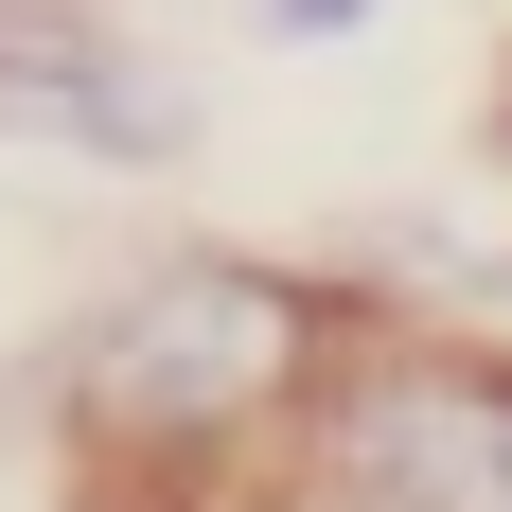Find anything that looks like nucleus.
Returning <instances> with one entry per match:
<instances>
[{
    "mask_svg": "<svg viewBox=\"0 0 512 512\" xmlns=\"http://www.w3.org/2000/svg\"><path fill=\"white\" fill-rule=\"evenodd\" d=\"M354 18H389V0H265V36H354Z\"/></svg>",
    "mask_w": 512,
    "mask_h": 512,
    "instance_id": "nucleus-4",
    "label": "nucleus"
},
{
    "mask_svg": "<svg viewBox=\"0 0 512 512\" xmlns=\"http://www.w3.org/2000/svg\"><path fill=\"white\" fill-rule=\"evenodd\" d=\"M495 159H512V71H495Z\"/></svg>",
    "mask_w": 512,
    "mask_h": 512,
    "instance_id": "nucleus-5",
    "label": "nucleus"
},
{
    "mask_svg": "<svg viewBox=\"0 0 512 512\" xmlns=\"http://www.w3.org/2000/svg\"><path fill=\"white\" fill-rule=\"evenodd\" d=\"M371 283H318V265L265 248H159L124 265L53 371V424H71V477L89 512H248V477L301 442L318 371L371 336Z\"/></svg>",
    "mask_w": 512,
    "mask_h": 512,
    "instance_id": "nucleus-1",
    "label": "nucleus"
},
{
    "mask_svg": "<svg viewBox=\"0 0 512 512\" xmlns=\"http://www.w3.org/2000/svg\"><path fill=\"white\" fill-rule=\"evenodd\" d=\"M0 142H53V159H177V89H159L124 36H89L71 0H0Z\"/></svg>",
    "mask_w": 512,
    "mask_h": 512,
    "instance_id": "nucleus-3",
    "label": "nucleus"
},
{
    "mask_svg": "<svg viewBox=\"0 0 512 512\" xmlns=\"http://www.w3.org/2000/svg\"><path fill=\"white\" fill-rule=\"evenodd\" d=\"M248 512H512V354L371 318L318 371L301 442L248 477Z\"/></svg>",
    "mask_w": 512,
    "mask_h": 512,
    "instance_id": "nucleus-2",
    "label": "nucleus"
}]
</instances>
